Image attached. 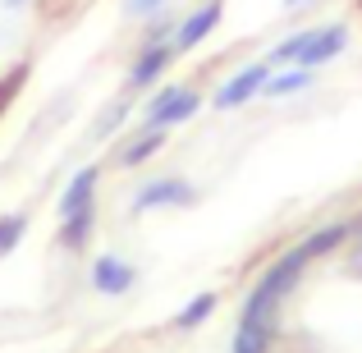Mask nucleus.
Here are the masks:
<instances>
[{"label":"nucleus","mask_w":362,"mask_h":353,"mask_svg":"<svg viewBox=\"0 0 362 353\" xmlns=\"http://www.w3.org/2000/svg\"><path fill=\"white\" fill-rule=\"evenodd\" d=\"M197 202V188L188 184L184 175H151L133 188L129 197V212L133 216H147V212H184V207Z\"/></svg>","instance_id":"nucleus-3"},{"label":"nucleus","mask_w":362,"mask_h":353,"mask_svg":"<svg viewBox=\"0 0 362 353\" xmlns=\"http://www.w3.org/2000/svg\"><path fill=\"white\" fill-rule=\"evenodd\" d=\"M349 42H354V28L349 23H317L308 51H303L293 64H298V69H326V64H335L339 55L349 51Z\"/></svg>","instance_id":"nucleus-7"},{"label":"nucleus","mask_w":362,"mask_h":353,"mask_svg":"<svg viewBox=\"0 0 362 353\" xmlns=\"http://www.w3.org/2000/svg\"><path fill=\"white\" fill-rule=\"evenodd\" d=\"M23 83H28V64L18 60L14 69H9L5 79H0V115H5V110L14 106V97H18V92H23Z\"/></svg>","instance_id":"nucleus-19"},{"label":"nucleus","mask_w":362,"mask_h":353,"mask_svg":"<svg viewBox=\"0 0 362 353\" xmlns=\"http://www.w3.org/2000/svg\"><path fill=\"white\" fill-rule=\"evenodd\" d=\"M160 151H165V129H142L138 124V133L115 151V166L119 170H142L151 156H160Z\"/></svg>","instance_id":"nucleus-11"},{"label":"nucleus","mask_w":362,"mask_h":353,"mask_svg":"<svg viewBox=\"0 0 362 353\" xmlns=\"http://www.w3.org/2000/svg\"><path fill=\"white\" fill-rule=\"evenodd\" d=\"M175 64V46L170 42H142L138 55L129 64V92H147L165 79V69Z\"/></svg>","instance_id":"nucleus-9"},{"label":"nucleus","mask_w":362,"mask_h":353,"mask_svg":"<svg viewBox=\"0 0 362 353\" xmlns=\"http://www.w3.org/2000/svg\"><path fill=\"white\" fill-rule=\"evenodd\" d=\"M303 5H312V0H284V9H303Z\"/></svg>","instance_id":"nucleus-21"},{"label":"nucleus","mask_w":362,"mask_h":353,"mask_svg":"<svg viewBox=\"0 0 362 353\" xmlns=\"http://www.w3.org/2000/svg\"><path fill=\"white\" fill-rule=\"evenodd\" d=\"M216 308H221V294H216V289H202V294H193V299H188L184 308L175 312V321H170V326L188 335V330H197L202 321H211V317H216Z\"/></svg>","instance_id":"nucleus-13"},{"label":"nucleus","mask_w":362,"mask_h":353,"mask_svg":"<svg viewBox=\"0 0 362 353\" xmlns=\"http://www.w3.org/2000/svg\"><path fill=\"white\" fill-rule=\"evenodd\" d=\"M23 238H28V216L23 212H5L0 216V257H9Z\"/></svg>","instance_id":"nucleus-17"},{"label":"nucleus","mask_w":362,"mask_h":353,"mask_svg":"<svg viewBox=\"0 0 362 353\" xmlns=\"http://www.w3.org/2000/svg\"><path fill=\"white\" fill-rule=\"evenodd\" d=\"M5 9H23V5H33V0H0Z\"/></svg>","instance_id":"nucleus-20"},{"label":"nucleus","mask_w":362,"mask_h":353,"mask_svg":"<svg viewBox=\"0 0 362 353\" xmlns=\"http://www.w3.org/2000/svg\"><path fill=\"white\" fill-rule=\"evenodd\" d=\"M271 74L275 69L266 64V55H262V60H252V64H243V69H234L230 79L211 92V101H206V106H216V110H239V106H247V101L262 97V88H266V79H271Z\"/></svg>","instance_id":"nucleus-5"},{"label":"nucleus","mask_w":362,"mask_h":353,"mask_svg":"<svg viewBox=\"0 0 362 353\" xmlns=\"http://www.w3.org/2000/svg\"><path fill=\"white\" fill-rule=\"evenodd\" d=\"M88 280H92V289H97L101 299H124V294L138 284V266H133L129 257H119V253H101L97 262H92Z\"/></svg>","instance_id":"nucleus-8"},{"label":"nucleus","mask_w":362,"mask_h":353,"mask_svg":"<svg viewBox=\"0 0 362 353\" xmlns=\"http://www.w3.org/2000/svg\"><path fill=\"white\" fill-rule=\"evenodd\" d=\"M133 110H138V106H133L129 97L110 101V106H106V110L97 115V124H92V142H106V138H115V133L124 129V124L133 120Z\"/></svg>","instance_id":"nucleus-16"},{"label":"nucleus","mask_w":362,"mask_h":353,"mask_svg":"<svg viewBox=\"0 0 362 353\" xmlns=\"http://www.w3.org/2000/svg\"><path fill=\"white\" fill-rule=\"evenodd\" d=\"M312 83H317V69H298V64H284V69H275L271 79H266L262 97H266V101H284V97H298V92H308Z\"/></svg>","instance_id":"nucleus-12"},{"label":"nucleus","mask_w":362,"mask_h":353,"mask_svg":"<svg viewBox=\"0 0 362 353\" xmlns=\"http://www.w3.org/2000/svg\"><path fill=\"white\" fill-rule=\"evenodd\" d=\"M97 225H101V216H69V221H60V248L78 257L83 248H92Z\"/></svg>","instance_id":"nucleus-14"},{"label":"nucleus","mask_w":362,"mask_h":353,"mask_svg":"<svg viewBox=\"0 0 362 353\" xmlns=\"http://www.w3.org/2000/svg\"><path fill=\"white\" fill-rule=\"evenodd\" d=\"M170 0H124V18L129 23H156V18H165Z\"/></svg>","instance_id":"nucleus-18"},{"label":"nucleus","mask_w":362,"mask_h":353,"mask_svg":"<svg viewBox=\"0 0 362 353\" xmlns=\"http://www.w3.org/2000/svg\"><path fill=\"white\" fill-rule=\"evenodd\" d=\"M221 23H225V0H202V5H193L184 18H175V28H170V46H175V55L197 51V46H202Z\"/></svg>","instance_id":"nucleus-4"},{"label":"nucleus","mask_w":362,"mask_h":353,"mask_svg":"<svg viewBox=\"0 0 362 353\" xmlns=\"http://www.w3.org/2000/svg\"><path fill=\"white\" fill-rule=\"evenodd\" d=\"M303 253L312 262H326V257H339L349 243H354V221H330V225H317L308 238H298Z\"/></svg>","instance_id":"nucleus-10"},{"label":"nucleus","mask_w":362,"mask_h":353,"mask_svg":"<svg viewBox=\"0 0 362 353\" xmlns=\"http://www.w3.org/2000/svg\"><path fill=\"white\" fill-rule=\"evenodd\" d=\"M97 193H101V166H78L64 184L60 202H55V216L69 221V216H97Z\"/></svg>","instance_id":"nucleus-6"},{"label":"nucleus","mask_w":362,"mask_h":353,"mask_svg":"<svg viewBox=\"0 0 362 353\" xmlns=\"http://www.w3.org/2000/svg\"><path fill=\"white\" fill-rule=\"evenodd\" d=\"M275 340H280V330L239 321V326H234V340H230V353H275Z\"/></svg>","instance_id":"nucleus-15"},{"label":"nucleus","mask_w":362,"mask_h":353,"mask_svg":"<svg viewBox=\"0 0 362 353\" xmlns=\"http://www.w3.org/2000/svg\"><path fill=\"white\" fill-rule=\"evenodd\" d=\"M202 92L197 88H184V83H165V88H156L147 101L138 106V124L142 129H179V124H188L202 110Z\"/></svg>","instance_id":"nucleus-2"},{"label":"nucleus","mask_w":362,"mask_h":353,"mask_svg":"<svg viewBox=\"0 0 362 353\" xmlns=\"http://www.w3.org/2000/svg\"><path fill=\"white\" fill-rule=\"evenodd\" d=\"M308 266H312V257L303 253V243L284 248V253L275 257V262L266 266L262 275H257L252 289L243 294L239 321H247V326H271V330H280L284 308H289V303L303 294V284H308Z\"/></svg>","instance_id":"nucleus-1"}]
</instances>
